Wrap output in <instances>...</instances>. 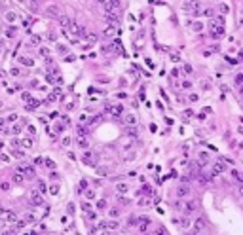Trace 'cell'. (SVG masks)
Segmentation results:
<instances>
[{
    "mask_svg": "<svg viewBox=\"0 0 243 235\" xmlns=\"http://www.w3.org/2000/svg\"><path fill=\"white\" fill-rule=\"evenodd\" d=\"M209 34H211V38H220L222 34H224V27H222V19H218V21H211L209 23Z\"/></svg>",
    "mask_w": 243,
    "mask_h": 235,
    "instance_id": "obj_1",
    "label": "cell"
},
{
    "mask_svg": "<svg viewBox=\"0 0 243 235\" xmlns=\"http://www.w3.org/2000/svg\"><path fill=\"white\" fill-rule=\"evenodd\" d=\"M118 12H120V0H106L105 2V13L118 15Z\"/></svg>",
    "mask_w": 243,
    "mask_h": 235,
    "instance_id": "obj_2",
    "label": "cell"
},
{
    "mask_svg": "<svg viewBox=\"0 0 243 235\" xmlns=\"http://www.w3.org/2000/svg\"><path fill=\"white\" fill-rule=\"evenodd\" d=\"M106 112L112 114L114 118H120L122 114H124V106H122V104H108V106H106Z\"/></svg>",
    "mask_w": 243,
    "mask_h": 235,
    "instance_id": "obj_3",
    "label": "cell"
},
{
    "mask_svg": "<svg viewBox=\"0 0 243 235\" xmlns=\"http://www.w3.org/2000/svg\"><path fill=\"white\" fill-rule=\"evenodd\" d=\"M31 203L34 205V207H42V205H44V199H42V195H40V191H38V190H32L31 191Z\"/></svg>",
    "mask_w": 243,
    "mask_h": 235,
    "instance_id": "obj_4",
    "label": "cell"
},
{
    "mask_svg": "<svg viewBox=\"0 0 243 235\" xmlns=\"http://www.w3.org/2000/svg\"><path fill=\"white\" fill-rule=\"evenodd\" d=\"M17 172H23L27 178H34V169L32 167H27V165H19L17 167Z\"/></svg>",
    "mask_w": 243,
    "mask_h": 235,
    "instance_id": "obj_5",
    "label": "cell"
},
{
    "mask_svg": "<svg viewBox=\"0 0 243 235\" xmlns=\"http://www.w3.org/2000/svg\"><path fill=\"white\" fill-rule=\"evenodd\" d=\"M46 15H48V17H55V19H59L63 13L59 12V8H57V6H50V8H46Z\"/></svg>",
    "mask_w": 243,
    "mask_h": 235,
    "instance_id": "obj_6",
    "label": "cell"
},
{
    "mask_svg": "<svg viewBox=\"0 0 243 235\" xmlns=\"http://www.w3.org/2000/svg\"><path fill=\"white\" fill-rule=\"evenodd\" d=\"M150 226V218L146 216H143V218H139V224H137V228H139V231H143V233H146V229Z\"/></svg>",
    "mask_w": 243,
    "mask_h": 235,
    "instance_id": "obj_7",
    "label": "cell"
},
{
    "mask_svg": "<svg viewBox=\"0 0 243 235\" xmlns=\"http://www.w3.org/2000/svg\"><path fill=\"white\" fill-rule=\"evenodd\" d=\"M205 229V218H196L194 220V233H200Z\"/></svg>",
    "mask_w": 243,
    "mask_h": 235,
    "instance_id": "obj_8",
    "label": "cell"
},
{
    "mask_svg": "<svg viewBox=\"0 0 243 235\" xmlns=\"http://www.w3.org/2000/svg\"><path fill=\"white\" fill-rule=\"evenodd\" d=\"M57 21L61 23V28H70L72 25H74V21H72L70 17H67V15H61L59 19H57Z\"/></svg>",
    "mask_w": 243,
    "mask_h": 235,
    "instance_id": "obj_9",
    "label": "cell"
},
{
    "mask_svg": "<svg viewBox=\"0 0 243 235\" xmlns=\"http://www.w3.org/2000/svg\"><path fill=\"white\" fill-rule=\"evenodd\" d=\"M226 171V161H217V165H215V169H213V172L215 175H218V172H224Z\"/></svg>",
    "mask_w": 243,
    "mask_h": 235,
    "instance_id": "obj_10",
    "label": "cell"
},
{
    "mask_svg": "<svg viewBox=\"0 0 243 235\" xmlns=\"http://www.w3.org/2000/svg\"><path fill=\"white\" fill-rule=\"evenodd\" d=\"M106 23L108 25H112V27H118V15H112V13H106Z\"/></svg>",
    "mask_w": 243,
    "mask_h": 235,
    "instance_id": "obj_11",
    "label": "cell"
},
{
    "mask_svg": "<svg viewBox=\"0 0 243 235\" xmlns=\"http://www.w3.org/2000/svg\"><path fill=\"white\" fill-rule=\"evenodd\" d=\"M196 201H188V203H186V207H184V212H186V214H190V212H194V210H196Z\"/></svg>",
    "mask_w": 243,
    "mask_h": 235,
    "instance_id": "obj_12",
    "label": "cell"
},
{
    "mask_svg": "<svg viewBox=\"0 0 243 235\" xmlns=\"http://www.w3.org/2000/svg\"><path fill=\"white\" fill-rule=\"evenodd\" d=\"M118 228H120L118 220H108V222H106V229H110V231H112V229H118Z\"/></svg>",
    "mask_w": 243,
    "mask_h": 235,
    "instance_id": "obj_13",
    "label": "cell"
},
{
    "mask_svg": "<svg viewBox=\"0 0 243 235\" xmlns=\"http://www.w3.org/2000/svg\"><path fill=\"white\" fill-rule=\"evenodd\" d=\"M234 84L237 85V87H241V85H243V72H237L234 76Z\"/></svg>",
    "mask_w": 243,
    "mask_h": 235,
    "instance_id": "obj_14",
    "label": "cell"
},
{
    "mask_svg": "<svg viewBox=\"0 0 243 235\" xmlns=\"http://www.w3.org/2000/svg\"><path fill=\"white\" fill-rule=\"evenodd\" d=\"M125 123L135 125V123H137V116H135V114H127V116H125Z\"/></svg>",
    "mask_w": 243,
    "mask_h": 235,
    "instance_id": "obj_15",
    "label": "cell"
},
{
    "mask_svg": "<svg viewBox=\"0 0 243 235\" xmlns=\"http://www.w3.org/2000/svg\"><path fill=\"white\" fill-rule=\"evenodd\" d=\"M19 63H23V65H27V66H32V65H34V61H32L31 57H19Z\"/></svg>",
    "mask_w": 243,
    "mask_h": 235,
    "instance_id": "obj_16",
    "label": "cell"
},
{
    "mask_svg": "<svg viewBox=\"0 0 243 235\" xmlns=\"http://www.w3.org/2000/svg\"><path fill=\"white\" fill-rule=\"evenodd\" d=\"M188 191H190V190H188L186 186H181V188L177 190V195H179V197H184V195H188Z\"/></svg>",
    "mask_w": 243,
    "mask_h": 235,
    "instance_id": "obj_17",
    "label": "cell"
},
{
    "mask_svg": "<svg viewBox=\"0 0 243 235\" xmlns=\"http://www.w3.org/2000/svg\"><path fill=\"white\" fill-rule=\"evenodd\" d=\"M12 180L15 182V184H21V182H23V175H21V172H13Z\"/></svg>",
    "mask_w": 243,
    "mask_h": 235,
    "instance_id": "obj_18",
    "label": "cell"
},
{
    "mask_svg": "<svg viewBox=\"0 0 243 235\" xmlns=\"http://www.w3.org/2000/svg\"><path fill=\"white\" fill-rule=\"evenodd\" d=\"M38 104H40V103H38V100L31 99V100H29V103H27V108H29V110H34V108H38Z\"/></svg>",
    "mask_w": 243,
    "mask_h": 235,
    "instance_id": "obj_19",
    "label": "cell"
},
{
    "mask_svg": "<svg viewBox=\"0 0 243 235\" xmlns=\"http://www.w3.org/2000/svg\"><path fill=\"white\" fill-rule=\"evenodd\" d=\"M76 142H78L80 148H87V138L86 137H78V140H76Z\"/></svg>",
    "mask_w": 243,
    "mask_h": 235,
    "instance_id": "obj_20",
    "label": "cell"
},
{
    "mask_svg": "<svg viewBox=\"0 0 243 235\" xmlns=\"http://www.w3.org/2000/svg\"><path fill=\"white\" fill-rule=\"evenodd\" d=\"M76 135H78V137H86V135H87V129H86V127H82V125H80V127H76Z\"/></svg>",
    "mask_w": 243,
    "mask_h": 235,
    "instance_id": "obj_21",
    "label": "cell"
},
{
    "mask_svg": "<svg viewBox=\"0 0 243 235\" xmlns=\"http://www.w3.org/2000/svg\"><path fill=\"white\" fill-rule=\"evenodd\" d=\"M116 191H118V193H125V191H127V184H118L116 186Z\"/></svg>",
    "mask_w": 243,
    "mask_h": 235,
    "instance_id": "obj_22",
    "label": "cell"
},
{
    "mask_svg": "<svg viewBox=\"0 0 243 235\" xmlns=\"http://www.w3.org/2000/svg\"><path fill=\"white\" fill-rule=\"evenodd\" d=\"M4 216H6V220H8V222H15V220H17V216H15L13 212H10V210H8L6 214H4Z\"/></svg>",
    "mask_w": 243,
    "mask_h": 235,
    "instance_id": "obj_23",
    "label": "cell"
},
{
    "mask_svg": "<svg viewBox=\"0 0 243 235\" xmlns=\"http://www.w3.org/2000/svg\"><path fill=\"white\" fill-rule=\"evenodd\" d=\"M84 38H86V40H87V42H91V44H93V42L97 40V36L93 34V32H87V34H86Z\"/></svg>",
    "mask_w": 243,
    "mask_h": 235,
    "instance_id": "obj_24",
    "label": "cell"
},
{
    "mask_svg": "<svg viewBox=\"0 0 243 235\" xmlns=\"http://www.w3.org/2000/svg\"><path fill=\"white\" fill-rule=\"evenodd\" d=\"M21 146L23 148H32V140L31 138H25V140H21Z\"/></svg>",
    "mask_w": 243,
    "mask_h": 235,
    "instance_id": "obj_25",
    "label": "cell"
},
{
    "mask_svg": "<svg viewBox=\"0 0 243 235\" xmlns=\"http://www.w3.org/2000/svg\"><path fill=\"white\" fill-rule=\"evenodd\" d=\"M34 220H36L34 214H25V222H27V224H32Z\"/></svg>",
    "mask_w": 243,
    "mask_h": 235,
    "instance_id": "obj_26",
    "label": "cell"
},
{
    "mask_svg": "<svg viewBox=\"0 0 243 235\" xmlns=\"http://www.w3.org/2000/svg\"><path fill=\"white\" fill-rule=\"evenodd\" d=\"M91 159H93V157H91V154H87V152H86V154H84V161L87 163V165H93V161H91Z\"/></svg>",
    "mask_w": 243,
    "mask_h": 235,
    "instance_id": "obj_27",
    "label": "cell"
},
{
    "mask_svg": "<svg viewBox=\"0 0 243 235\" xmlns=\"http://www.w3.org/2000/svg\"><path fill=\"white\" fill-rule=\"evenodd\" d=\"M177 222H179V224H181V226H182V228H188V226H190V220H188V218H182V220H177Z\"/></svg>",
    "mask_w": 243,
    "mask_h": 235,
    "instance_id": "obj_28",
    "label": "cell"
},
{
    "mask_svg": "<svg viewBox=\"0 0 243 235\" xmlns=\"http://www.w3.org/2000/svg\"><path fill=\"white\" fill-rule=\"evenodd\" d=\"M31 44H32V46H38V44H40V36H36V34L31 36Z\"/></svg>",
    "mask_w": 243,
    "mask_h": 235,
    "instance_id": "obj_29",
    "label": "cell"
},
{
    "mask_svg": "<svg viewBox=\"0 0 243 235\" xmlns=\"http://www.w3.org/2000/svg\"><path fill=\"white\" fill-rule=\"evenodd\" d=\"M101 119H103V116H101V114H99V116H95V118L91 119L89 123H91V125H97V123H101Z\"/></svg>",
    "mask_w": 243,
    "mask_h": 235,
    "instance_id": "obj_30",
    "label": "cell"
},
{
    "mask_svg": "<svg viewBox=\"0 0 243 235\" xmlns=\"http://www.w3.org/2000/svg\"><path fill=\"white\" fill-rule=\"evenodd\" d=\"M139 205H141V207H148V205H150V199H146V197H143V199L139 201Z\"/></svg>",
    "mask_w": 243,
    "mask_h": 235,
    "instance_id": "obj_31",
    "label": "cell"
},
{
    "mask_svg": "<svg viewBox=\"0 0 243 235\" xmlns=\"http://www.w3.org/2000/svg\"><path fill=\"white\" fill-rule=\"evenodd\" d=\"M0 190H2V191H8V190H10V182H0Z\"/></svg>",
    "mask_w": 243,
    "mask_h": 235,
    "instance_id": "obj_32",
    "label": "cell"
},
{
    "mask_svg": "<svg viewBox=\"0 0 243 235\" xmlns=\"http://www.w3.org/2000/svg\"><path fill=\"white\" fill-rule=\"evenodd\" d=\"M86 197H87V199H95V191H93V190L86 191Z\"/></svg>",
    "mask_w": 243,
    "mask_h": 235,
    "instance_id": "obj_33",
    "label": "cell"
},
{
    "mask_svg": "<svg viewBox=\"0 0 243 235\" xmlns=\"http://www.w3.org/2000/svg\"><path fill=\"white\" fill-rule=\"evenodd\" d=\"M38 191H40V193H46V184H44V182L38 184Z\"/></svg>",
    "mask_w": 243,
    "mask_h": 235,
    "instance_id": "obj_34",
    "label": "cell"
},
{
    "mask_svg": "<svg viewBox=\"0 0 243 235\" xmlns=\"http://www.w3.org/2000/svg\"><path fill=\"white\" fill-rule=\"evenodd\" d=\"M97 209H106V201H105V199H101L99 203H97Z\"/></svg>",
    "mask_w": 243,
    "mask_h": 235,
    "instance_id": "obj_35",
    "label": "cell"
},
{
    "mask_svg": "<svg viewBox=\"0 0 243 235\" xmlns=\"http://www.w3.org/2000/svg\"><path fill=\"white\" fill-rule=\"evenodd\" d=\"M44 165H46V167H50V169H53V167H55V163H53L51 159H46V161H44Z\"/></svg>",
    "mask_w": 243,
    "mask_h": 235,
    "instance_id": "obj_36",
    "label": "cell"
},
{
    "mask_svg": "<svg viewBox=\"0 0 243 235\" xmlns=\"http://www.w3.org/2000/svg\"><path fill=\"white\" fill-rule=\"evenodd\" d=\"M63 146H65V148H69V146H70V138H69V137L63 138Z\"/></svg>",
    "mask_w": 243,
    "mask_h": 235,
    "instance_id": "obj_37",
    "label": "cell"
},
{
    "mask_svg": "<svg viewBox=\"0 0 243 235\" xmlns=\"http://www.w3.org/2000/svg\"><path fill=\"white\" fill-rule=\"evenodd\" d=\"M143 191L146 195H150V193H152V188H150V186H143Z\"/></svg>",
    "mask_w": 243,
    "mask_h": 235,
    "instance_id": "obj_38",
    "label": "cell"
},
{
    "mask_svg": "<svg viewBox=\"0 0 243 235\" xmlns=\"http://www.w3.org/2000/svg\"><path fill=\"white\" fill-rule=\"evenodd\" d=\"M82 210H86V212H89V210H91L89 203H82Z\"/></svg>",
    "mask_w": 243,
    "mask_h": 235,
    "instance_id": "obj_39",
    "label": "cell"
},
{
    "mask_svg": "<svg viewBox=\"0 0 243 235\" xmlns=\"http://www.w3.org/2000/svg\"><path fill=\"white\" fill-rule=\"evenodd\" d=\"M55 131H57V133H63V131H65V125H63V123H59V125L55 127Z\"/></svg>",
    "mask_w": 243,
    "mask_h": 235,
    "instance_id": "obj_40",
    "label": "cell"
},
{
    "mask_svg": "<svg viewBox=\"0 0 243 235\" xmlns=\"http://www.w3.org/2000/svg\"><path fill=\"white\" fill-rule=\"evenodd\" d=\"M182 87H184V89H190V87H192V84L186 80V81H182Z\"/></svg>",
    "mask_w": 243,
    "mask_h": 235,
    "instance_id": "obj_41",
    "label": "cell"
},
{
    "mask_svg": "<svg viewBox=\"0 0 243 235\" xmlns=\"http://www.w3.org/2000/svg\"><path fill=\"white\" fill-rule=\"evenodd\" d=\"M108 212H110V216H114V218H116V216H118V209H110V210H108Z\"/></svg>",
    "mask_w": 243,
    "mask_h": 235,
    "instance_id": "obj_42",
    "label": "cell"
},
{
    "mask_svg": "<svg viewBox=\"0 0 243 235\" xmlns=\"http://www.w3.org/2000/svg\"><path fill=\"white\" fill-rule=\"evenodd\" d=\"M6 19H8V21H13V19H15V13H12V12H10L8 15H6Z\"/></svg>",
    "mask_w": 243,
    "mask_h": 235,
    "instance_id": "obj_43",
    "label": "cell"
},
{
    "mask_svg": "<svg viewBox=\"0 0 243 235\" xmlns=\"http://www.w3.org/2000/svg\"><path fill=\"white\" fill-rule=\"evenodd\" d=\"M57 49H59V53H67V46H59Z\"/></svg>",
    "mask_w": 243,
    "mask_h": 235,
    "instance_id": "obj_44",
    "label": "cell"
},
{
    "mask_svg": "<svg viewBox=\"0 0 243 235\" xmlns=\"http://www.w3.org/2000/svg\"><path fill=\"white\" fill-rule=\"evenodd\" d=\"M127 133H129L131 137H135V135H137V131H135V127H129V131H127Z\"/></svg>",
    "mask_w": 243,
    "mask_h": 235,
    "instance_id": "obj_45",
    "label": "cell"
},
{
    "mask_svg": "<svg viewBox=\"0 0 243 235\" xmlns=\"http://www.w3.org/2000/svg\"><path fill=\"white\" fill-rule=\"evenodd\" d=\"M19 131H21V129H19L17 125H13V127H12V133H13V135H17V133H19Z\"/></svg>",
    "mask_w": 243,
    "mask_h": 235,
    "instance_id": "obj_46",
    "label": "cell"
},
{
    "mask_svg": "<svg viewBox=\"0 0 243 235\" xmlns=\"http://www.w3.org/2000/svg\"><path fill=\"white\" fill-rule=\"evenodd\" d=\"M184 72L190 74V72H192V66H190V65H186V66H184Z\"/></svg>",
    "mask_w": 243,
    "mask_h": 235,
    "instance_id": "obj_47",
    "label": "cell"
},
{
    "mask_svg": "<svg viewBox=\"0 0 243 235\" xmlns=\"http://www.w3.org/2000/svg\"><path fill=\"white\" fill-rule=\"evenodd\" d=\"M27 131H29V133H31V135H34V131H36V129H34V127H32V125H29V127H27Z\"/></svg>",
    "mask_w": 243,
    "mask_h": 235,
    "instance_id": "obj_48",
    "label": "cell"
},
{
    "mask_svg": "<svg viewBox=\"0 0 243 235\" xmlns=\"http://www.w3.org/2000/svg\"><path fill=\"white\" fill-rule=\"evenodd\" d=\"M4 235H15V231H13V229H6V231H4Z\"/></svg>",
    "mask_w": 243,
    "mask_h": 235,
    "instance_id": "obj_49",
    "label": "cell"
},
{
    "mask_svg": "<svg viewBox=\"0 0 243 235\" xmlns=\"http://www.w3.org/2000/svg\"><path fill=\"white\" fill-rule=\"evenodd\" d=\"M190 100H192V103H196V100H198V95L192 93V95H190Z\"/></svg>",
    "mask_w": 243,
    "mask_h": 235,
    "instance_id": "obj_50",
    "label": "cell"
},
{
    "mask_svg": "<svg viewBox=\"0 0 243 235\" xmlns=\"http://www.w3.org/2000/svg\"><path fill=\"white\" fill-rule=\"evenodd\" d=\"M42 159H44V157H36V159H34V163H36V165H40V163H44Z\"/></svg>",
    "mask_w": 243,
    "mask_h": 235,
    "instance_id": "obj_51",
    "label": "cell"
},
{
    "mask_svg": "<svg viewBox=\"0 0 243 235\" xmlns=\"http://www.w3.org/2000/svg\"><path fill=\"white\" fill-rule=\"evenodd\" d=\"M4 226H6V222H4V218H0V229H4Z\"/></svg>",
    "mask_w": 243,
    "mask_h": 235,
    "instance_id": "obj_52",
    "label": "cell"
},
{
    "mask_svg": "<svg viewBox=\"0 0 243 235\" xmlns=\"http://www.w3.org/2000/svg\"><path fill=\"white\" fill-rule=\"evenodd\" d=\"M101 235H112V231H108V229H106V231H103Z\"/></svg>",
    "mask_w": 243,
    "mask_h": 235,
    "instance_id": "obj_53",
    "label": "cell"
},
{
    "mask_svg": "<svg viewBox=\"0 0 243 235\" xmlns=\"http://www.w3.org/2000/svg\"><path fill=\"white\" fill-rule=\"evenodd\" d=\"M25 235H36V231H27Z\"/></svg>",
    "mask_w": 243,
    "mask_h": 235,
    "instance_id": "obj_54",
    "label": "cell"
},
{
    "mask_svg": "<svg viewBox=\"0 0 243 235\" xmlns=\"http://www.w3.org/2000/svg\"><path fill=\"white\" fill-rule=\"evenodd\" d=\"M2 125H4V119H2V118H0V127H2Z\"/></svg>",
    "mask_w": 243,
    "mask_h": 235,
    "instance_id": "obj_55",
    "label": "cell"
},
{
    "mask_svg": "<svg viewBox=\"0 0 243 235\" xmlns=\"http://www.w3.org/2000/svg\"><path fill=\"white\" fill-rule=\"evenodd\" d=\"M239 191H241V193H243V184H241V186H239Z\"/></svg>",
    "mask_w": 243,
    "mask_h": 235,
    "instance_id": "obj_56",
    "label": "cell"
},
{
    "mask_svg": "<svg viewBox=\"0 0 243 235\" xmlns=\"http://www.w3.org/2000/svg\"><path fill=\"white\" fill-rule=\"evenodd\" d=\"M2 146H4V144H2V142H0V150H2Z\"/></svg>",
    "mask_w": 243,
    "mask_h": 235,
    "instance_id": "obj_57",
    "label": "cell"
},
{
    "mask_svg": "<svg viewBox=\"0 0 243 235\" xmlns=\"http://www.w3.org/2000/svg\"><path fill=\"white\" fill-rule=\"evenodd\" d=\"M99 2H103V4H105V2H106V0H99Z\"/></svg>",
    "mask_w": 243,
    "mask_h": 235,
    "instance_id": "obj_58",
    "label": "cell"
},
{
    "mask_svg": "<svg viewBox=\"0 0 243 235\" xmlns=\"http://www.w3.org/2000/svg\"><path fill=\"white\" fill-rule=\"evenodd\" d=\"M0 6H2V4H0Z\"/></svg>",
    "mask_w": 243,
    "mask_h": 235,
    "instance_id": "obj_59",
    "label": "cell"
}]
</instances>
